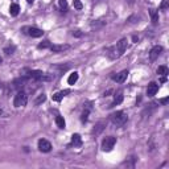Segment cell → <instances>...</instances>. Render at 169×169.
<instances>
[{
    "instance_id": "19",
    "label": "cell",
    "mask_w": 169,
    "mask_h": 169,
    "mask_svg": "<svg viewBox=\"0 0 169 169\" xmlns=\"http://www.w3.org/2000/svg\"><path fill=\"white\" fill-rule=\"evenodd\" d=\"M168 73H169V70H168V68L165 66V65L157 68V74H159V76H168Z\"/></svg>"
},
{
    "instance_id": "20",
    "label": "cell",
    "mask_w": 169,
    "mask_h": 169,
    "mask_svg": "<svg viewBox=\"0 0 169 169\" xmlns=\"http://www.w3.org/2000/svg\"><path fill=\"white\" fill-rule=\"evenodd\" d=\"M45 101H46V95H45V94H40V95L36 98V101H35V106H40L41 103H44Z\"/></svg>"
},
{
    "instance_id": "17",
    "label": "cell",
    "mask_w": 169,
    "mask_h": 169,
    "mask_svg": "<svg viewBox=\"0 0 169 169\" xmlns=\"http://www.w3.org/2000/svg\"><path fill=\"white\" fill-rule=\"evenodd\" d=\"M28 77H21V78H19V79H16L15 81V86L17 87V89H21L23 86H24V84L27 83V81H28Z\"/></svg>"
},
{
    "instance_id": "30",
    "label": "cell",
    "mask_w": 169,
    "mask_h": 169,
    "mask_svg": "<svg viewBox=\"0 0 169 169\" xmlns=\"http://www.w3.org/2000/svg\"><path fill=\"white\" fill-rule=\"evenodd\" d=\"M27 2H28V3H29V4H32V3H33V2H35V0H27Z\"/></svg>"
},
{
    "instance_id": "10",
    "label": "cell",
    "mask_w": 169,
    "mask_h": 169,
    "mask_svg": "<svg viewBox=\"0 0 169 169\" xmlns=\"http://www.w3.org/2000/svg\"><path fill=\"white\" fill-rule=\"evenodd\" d=\"M123 98H124V95H123V91L122 90H119L118 93H115V95H114V102L110 105V107H114V106H118V105H120L122 102H123Z\"/></svg>"
},
{
    "instance_id": "18",
    "label": "cell",
    "mask_w": 169,
    "mask_h": 169,
    "mask_svg": "<svg viewBox=\"0 0 169 169\" xmlns=\"http://www.w3.org/2000/svg\"><path fill=\"white\" fill-rule=\"evenodd\" d=\"M56 124H57V127L58 128H61V130H64L65 127H66V123H65V119L62 118V116H57V118H56Z\"/></svg>"
},
{
    "instance_id": "13",
    "label": "cell",
    "mask_w": 169,
    "mask_h": 169,
    "mask_svg": "<svg viewBox=\"0 0 169 169\" xmlns=\"http://www.w3.org/2000/svg\"><path fill=\"white\" fill-rule=\"evenodd\" d=\"M70 48L69 45H52L50 46V50L53 52V53H61V52H64V50H68Z\"/></svg>"
},
{
    "instance_id": "2",
    "label": "cell",
    "mask_w": 169,
    "mask_h": 169,
    "mask_svg": "<svg viewBox=\"0 0 169 169\" xmlns=\"http://www.w3.org/2000/svg\"><path fill=\"white\" fill-rule=\"evenodd\" d=\"M110 119L116 127H122V126L126 124L128 116H127V114L124 111H116V112H114V114L110 115Z\"/></svg>"
},
{
    "instance_id": "26",
    "label": "cell",
    "mask_w": 169,
    "mask_h": 169,
    "mask_svg": "<svg viewBox=\"0 0 169 169\" xmlns=\"http://www.w3.org/2000/svg\"><path fill=\"white\" fill-rule=\"evenodd\" d=\"M50 42L46 40V41H42L41 44H39V49H46V48H50Z\"/></svg>"
},
{
    "instance_id": "12",
    "label": "cell",
    "mask_w": 169,
    "mask_h": 169,
    "mask_svg": "<svg viewBox=\"0 0 169 169\" xmlns=\"http://www.w3.org/2000/svg\"><path fill=\"white\" fill-rule=\"evenodd\" d=\"M81 147L82 145V138H81V135L79 134H74L72 136V143H70L69 147Z\"/></svg>"
},
{
    "instance_id": "1",
    "label": "cell",
    "mask_w": 169,
    "mask_h": 169,
    "mask_svg": "<svg viewBox=\"0 0 169 169\" xmlns=\"http://www.w3.org/2000/svg\"><path fill=\"white\" fill-rule=\"evenodd\" d=\"M127 39H122L118 44H116L115 46H112V48H110L109 50V57L112 58V60H116L122 57V56L124 54V52L127 49Z\"/></svg>"
},
{
    "instance_id": "22",
    "label": "cell",
    "mask_w": 169,
    "mask_h": 169,
    "mask_svg": "<svg viewBox=\"0 0 169 169\" xmlns=\"http://www.w3.org/2000/svg\"><path fill=\"white\" fill-rule=\"evenodd\" d=\"M103 128H105V123H103V122H101V123H98L97 124V127L95 128H94V134H101L102 131H103Z\"/></svg>"
},
{
    "instance_id": "8",
    "label": "cell",
    "mask_w": 169,
    "mask_h": 169,
    "mask_svg": "<svg viewBox=\"0 0 169 169\" xmlns=\"http://www.w3.org/2000/svg\"><path fill=\"white\" fill-rule=\"evenodd\" d=\"M128 70H122L120 73H118L116 76H112V79L118 83H124L127 81V77H128Z\"/></svg>"
},
{
    "instance_id": "27",
    "label": "cell",
    "mask_w": 169,
    "mask_h": 169,
    "mask_svg": "<svg viewBox=\"0 0 169 169\" xmlns=\"http://www.w3.org/2000/svg\"><path fill=\"white\" fill-rule=\"evenodd\" d=\"M168 7H169V0H163L161 6H160V9H161V11H167Z\"/></svg>"
},
{
    "instance_id": "9",
    "label": "cell",
    "mask_w": 169,
    "mask_h": 169,
    "mask_svg": "<svg viewBox=\"0 0 169 169\" xmlns=\"http://www.w3.org/2000/svg\"><path fill=\"white\" fill-rule=\"evenodd\" d=\"M157 91H159V84L156 82H151V83L148 84V87H147V95L148 97L156 95Z\"/></svg>"
},
{
    "instance_id": "5",
    "label": "cell",
    "mask_w": 169,
    "mask_h": 169,
    "mask_svg": "<svg viewBox=\"0 0 169 169\" xmlns=\"http://www.w3.org/2000/svg\"><path fill=\"white\" fill-rule=\"evenodd\" d=\"M23 31H24L25 35L33 37V39H39V37H41L42 35H44V32H42L41 29H39V28H36V27H25Z\"/></svg>"
},
{
    "instance_id": "33",
    "label": "cell",
    "mask_w": 169,
    "mask_h": 169,
    "mask_svg": "<svg viewBox=\"0 0 169 169\" xmlns=\"http://www.w3.org/2000/svg\"><path fill=\"white\" fill-rule=\"evenodd\" d=\"M0 64H2V57H0Z\"/></svg>"
},
{
    "instance_id": "6",
    "label": "cell",
    "mask_w": 169,
    "mask_h": 169,
    "mask_svg": "<svg viewBox=\"0 0 169 169\" xmlns=\"http://www.w3.org/2000/svg\"><path fill=\"white\" fill-rule=\"evenodd\" d=\"M39 151L40 152H44V153L50 152L52 151L50 142H48V140H45V139H40L39 140Z\"/></svg>"
},
{
    "instance_id": "23",
    "label": "cell",
    "mask_w": 169,
    "mask_h": 169,
    "mask_svg": "<svg viewBox=\"0 0 169 169\" xmlns=\"http://www.w3.org/2000/svg\"><path fill=\"white\" fill-rule=\"evenodd\" d=\"M89 114H90V109H86V110L82 112V116H81L82 123H86V122H87V119H89Z\"/></svg>"
},
{
    "instance_id": "24",
    "label": "cell",
    "mask_w": 169,
    "mask_h": 169,
    "mask_svg": "<svg viewBox=\"0 0 169 169\" xmlns=\"http://www.w3.org/2000/svg\"><path fill=\"white\" fill-rule=\"evenodd\" d=\"M15 50H16L15 45H8V46H6V48H4V53H6V54H12Z\"/></svg>"
},
{
    "instance_id": "14",
    "label": "cell",
    "mask_w": 169,
    "mask_h": 169,
    "mask_svg": "<svg viewBox=\"0 0 169 169\" xmlns=\"http://www.w3.org/2000/svg\"><path fill=\"white\" fill-rule=\"evenodd\" d=\"M19 12H20V6L16 3L11 4V7H9V13H11V16H17Z\"/></svg>"
},
{
    "instance_id": "21",
    "label": "cell",
    "mask_w": 169,
    "mask_h": 169,
    "mask_svg": "<svg viewBox=\"0 0 169 169\" xmlns=\"http://www.w3.org/2000/svg\"><path fill=\"white\" fill-rule=\"evenodd\" d=\"M58 4H60V8H61V11H62V12H66L68 11L69 6H68L66 0H58Z\"/></svg>"
},
{
    "instance_id": "3",
    "label": "cell",
    "mask_w": 169,
    "mask_h": 169,
    "mask_svg": "<svg viewBox=\"0 0 169 169\" xmlns=\"http://www.w3.org/2000/svg\"><path fill=\"white\" fill-rule=\"evenodd\" d=\"M115 144H116V138H114V136H106V138L102 140V151L103 152L112 151Z\"/></svg>"
},
{
    "instance_id": "34",
    "label": "cell",
    "mask_w": 169,
    "mask_h": 169,
    "mask_svg": "<svg viewBox=\"0 0 169 169\" xmlns=\"http://www.w3.org/2000/svg\"><path fill=\"white\" fill-rule=\"evenodd\" d=\"M0 89H2V83H0Z\"/></svg>"
},
{
    "instance_id": "29",
    "label": "cell",
    "mask_w": 169,
    "mask_h": 169,
    "mask_svg": "<svg viewBox=\"0 0 169 169\" xmlns=\"http://www.w3.org/2000/svg\"><path fill=\"white\" fill-rule=\"evenodd\" d=\"M73 36H76V37H81V36H82L81 31H74V32H73Z\"/></svg>"
},
{
    "instance_id": "4",
    "label": "cell",
    "mask_w": 169,
    "mask_h": 169,
    "mask_svg": "<svg viewBox=\"0 0 169 169\" xmlns=\"http://www.w3.org/2000/svg\"><path fill=\"white\" fill-rule=\"evenodd\" d=\"M28 103V95L24 91H19L15 95V99H13V106L15 107H24Z\"/></svg>"
},
{
    "instance_id": "32",
    "label": "cell",
    "mask_w": 169,
    "mask_h": 169,
    "mask_svg": "<svg viewBox=\"0 0 169 169\" xmlns=\"http://www.w3.org/2000/svg\"><path fill=\"white\" fill-rule=\"evenodd\" d=\"M127 2H128V3H132V2H134V0H127Z\"/></svg>"
},
{
    "instance_id": "15",
    "label": "cell",
    "mask_w": 169,
    "mask_h": 169,
    "mask_svg": "<svg viewBox=\"0 0 169 169\" xmlns=\"http://www.w3.org/2000/svg\"><path fill=\"white\" fill-rule=\"evenodd\" d=\"M78 78H79V74H78L77 72H74V73H72V74L69 76V78H68V83H69V84H76L77 81H78Z\"/></svg>"
},
{
    "instance_id": "28",
    "label": "cell",
    "mask_w": 169,
    "mask_h": 169,
    "mask_svg": "<svg viewBox=\"0 0 169 169\" xmlns=\"http://www.w3.org/2000/svg\"><path fill=\"white\" fill-rule=\"evenodd\" d=\"M159 102H160L161 105H167V103L169 102V98H168V97H167V98H163V99H160Z\"/></svg>"
},
{
    "instance_id": "25",
    "label": "cell",
    "mask_w": 169,
    "mask_h": 169,
    "mask_svg": "<svg viewBox=\"0 0 169 169\" xmlns=\"http://www.w3.org/2000/svg\"><path fill=\"white\" fill-rule=\"evenodd\" d=\"M73 4H74V8L78 9V11H81L83 8V4H82L81 0H73Z\"/></svg>"
},
{
    "instance_id": "7",
    "label": "cell",
    "mask_w": 169,
    "mask_h": 169,
    "mask_svg": "<svg viewBox=\"0 0 169 169\" xmlns=\"http://www.w3.org/2000/svg\"><path fill=\"white\" fill-rule=\"evenodd\" d=\"M163 50H164V49H163V46H160V45L153 46V48L151 49V52H149V60H151V61L157 60V58L161 56Z\"/></svg>"
},
{
    "instance_id": "31",
    "label": "cell",
    "mask_w": 169,
    "mask_h": 169,
    "mask_svg": "<svg viewBox=\"0 0 169 169\" xmlns=\"http://www.w3.org/2000/svg\"><path fill=\"white\" fill-rule=\"evenodd\" d=\"M0 115H3V110L2 109H0Z\"/></svg>"
},
{
    "instance_id": "11",
    "label": "cell",
    "mask_w": 169,
    "mask_h": 169,
    "mask_svg": "<svg viewBox=\"0 0 169 169\" xmlns=\"http://www.w3.org/2000/svg\"><path fill=\"white\" fill-rule=\"evenodd\" d=\"M69 94H70V90H62V91H58V93L53 94V97H52V98H53L54 102H61L65 97L69 95Z\"/></svg>"
},
{
    "instance_id": "16",
    "label": "cell",
    "mask_w": 169,
    "mask_h": 169,
    "mask_svg": "<svg viewBox=\"0 0 169 169\" xmlns=\"http://www.w3.org/2000/svg\"><path fill=\"white\" fill-rule=\"evenodd\" d=\"M149 16H151V21L156 25L159 23V13L155 11V9H149Z\"/></svg>"
}]
</instances>
